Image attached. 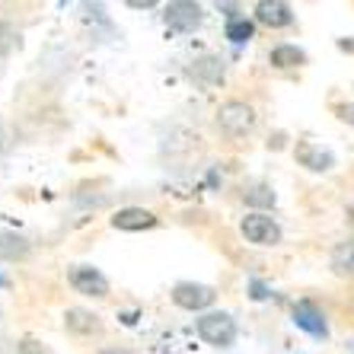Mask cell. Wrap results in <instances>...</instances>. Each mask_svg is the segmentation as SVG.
<instances>
[{
	"instance_id": "4",
	"label": "cell",
	"mask_w": 354,
	"mask_h": 354,
	"mask_svg": "<svg viewBox=\"0 0 354 354\" xmlns=\"http://www.w3.org/2000/svg\"><path fill=\"white\" fill-rule=\"evenodd\" d=\"M214 300H217L214 288L198 284V281H179L173 288V304L182 306V310H189V313H201V310H207Z\"/></svg>"
},
{
	"instance_id": "22",
	"label": "cell",
	"mask_w": 354,
	"mask_h": 354,
	"mask_svg": "<svg viewBox=\"0 0 354 354\" xmlns=\"http://www.w3.org/2000/svg\"><path fill=\"white\" fill-rule=\"evenodd\" d=\"M32 345H35L32 338H26L23 345H19V351H23V354H41V351H39V348H32Z\"/></svg>"
},
{
	"instance_id": "3",
	"label": "cell",
	"mask_w": 354,
	"mask_h": 354,
	"mask_svg": "<svg viewBox=\"0 0 354 354\" xmlns=\"http://www.w3.org/2000/svg\"><path fill=\"white\" fill-rule=\"evenodd\" d=\"M239 230H243V236H246L249 243H256V246H278L281 243L278 221L268 217V214H262V211H252V214L243 217Z\"/></svg>"
},
{
	"instance_id": "6",
	"label": "cell",
	"mask_w": 354,
	"mask_h": 354,
	"mask_svg": "<svg viewBox=\"0 0 354 354\" xmlns=\"http://www.w3.org/2000/svg\"><path fill=\"white\" fill-rule=\"evenodd\" d=\"M67 281L83 297H109V278L93 265H74L67 272Z\"/></svg>"
},
{
	"instance_id": "9",
	"label": "cell",
	"mask_w": 354,
	"mask_h": 354,
	"mask_svg": "<svg viewBox=\"0 0 354 354\" xmlns=\"http://www.w3.org/2000/svg\"><path fill=\"white\" fill-rule=\"evenodd\" d=\"M160 223V217L153 211H144V207H122L112 214V227L122 233H140V230H153Z\"/></svg>"
},
{
	"instance_id": "19",
	"label": "cell",
	"mask_w": 354,
	"mask_h": 354,
	"mask_svg": "<svg viewBox=\"0 0 354 354\" xmlns=\"http://www.w3.org/2000/svg\"><path fill=\"white\" fill-rule=\"evenodd\" d=\"M249 290H252V300H265V297H272V290L265 288L262 281H256V278L249 281Z\"/></svg>"
},
{
	"instance_id": "23",
	"label": "cell",
	"mask_w": 354,
	"mask_h": 354,
	"mask_svg": "<svg viewBox=\"0 0 354 354\" xmlns=\"http://www.w3.org/2000/svg\"><path fill=\"white\" fill-rule=\"evenodd\" d=\"M338 48L348 51V55H354V39H338Z\"/></svg>"
},
{
	"instance_id": "7",
	"label": "cell",
	"mask_w": 354,
	"mask_h": 354,
	"mask_svg": "<svg viewBox=\"0 0 354 354\" xmlns=\"http://www.w3.org/2000/svg\"><path fill=\"white\" fill-rule=\"evenodd\" d=\"M294 157L300 166H306L310 173H329L332 166H335V153L329 147H322V144H313V140H300L294 150Z\"/></svg>"
},
{
	"instance_id": "24",
	"label": "cell",
	"mask_w": 354,
	"mask_h": 354,
	"mask_svg": "<svg viewBox=\"0 0 354 354\" xmlns=\"http://www.w3.org/2000/svg\"><path fill=\"white\" fill-rule=\"evenodd\" d=\"M128 7H134V10H150V7H153V0H131Z\"/></svg>"
},
{
	"instance_id": "16",
	"label": "cell",
	"mask_w": 354,
	"mask_h": 354,
	"mask_svg": "<svg viewBox=\"0 0 354 354\" xmlns=\"http://www.w3.org/2000/svg\"><path fill=\"white\" fill-rule=\"evenodd\" d=\"M252 32H256V26H252V19L246 17H236L227 23V39L233 41V45H243V41L252 39Z\"/></svg>"
},
{
	"instance_id": "14",
	"label": "cell",
	"mask_w": 354,
	"mask_h": 354,
	"mask_svg": "<svg viewBox=\"0 0 354 354\" xmlns=\"http://www.w3.org/2000/svg\"><path fill=\"white\" fill-rule=\"evenodd\" d=\"M332 268H335L338 274L354 278V239H345V243H338V246L332 249Z\"/></svg>"
},
{
	"instance_id": "20",
	"label": "cell",
	"mask_w": 354,
	"mask_h": 354,
	"mask_svg": "<svg viewBox=\"0 0 354 354\" xmlns=\"http://www.w3.org/2000/svg\"><path fill=\"white\" fill-rule=\"evenodd\" d=\"M335 112H338V118H342V122H351L354 124V106H335Z\"/></svg>"
},
{
	"instance_id": "8",
	"label": "cell",
	"mask_w": 354,
	"mask_h": 354,
	"mask_svg": "<svg viewBox=\"0 0 354 354\" xmlns=\"http://www.w3.org/2000/svg\"><path fill=\"white\" fill-rule=\"evenodd\" d=\"M294 326L297 329H304L306 335H313V338L329 335V322H326V316H322L319 306L310 304V300H300V304L294 306Z\"/></svg>"
},
{
	"instance_id": "11",
	"label": "cell",
	"mask_w": 354,
	"mask_h": 354,
	"mask_svg": "<svg viewBox=\"0 0 354 354\" xmlns=\"http://www.w3.org/2000/svg\"><path fill=\"white\" fill-rule=\"evenodd\" d=\"M189 77L201 86H217V83H223V61L217 55H201L192 61Z\"/></svg>"
},
{
	"instance_id": "17",
	"label": "cell",
	"mask_w": 354,
	"mask_h": 354,
	"mask_svg": "<svg viewBox=\"0 0 354 354\" xmlns=\"http://www.w3.org/2000/svg\"><path fill=\"white\" fill-rule=\"evenodd\" d=\"M243 198H246V205H252V207H272L274 205V192L268 189V185H252V189L243 192Z\"/></svg>"
},
{
	"instance_id": "10",
	"label": "cell",
	"mask_w": 354,
	"mask_h": 354,
	"mask_svg": "<svg viewBox=\"0 0 354 354\" xmlns=\"http://www.w3.org/2000/svg\"><path fill=\"white\" fill-rule=\"evenodd\" d=\"M256 19L268 29H284L294 23V10L284 0H262V3H256Z\"/></svg>"
},
{
	"instance_id": "12",
	"label": "cell",
	"mask_w": 354,
	"mask_h": 354,
	"mask_svg": "<svg viewBox=\"0 0 354 354\" xmlns=\"http://www.w3.org/2000/svg\"><path fill=\"white\" fill-rule=\"evenodd\" d=\"M64 326H67L71 332H77V335H93V332L102 329L99 316H96V313H86V310H80V306L67 310V313H64Z\"/></svg>"
},
{
	"instance_id": "21",
	"label": "cell",
	"mask_w": 354,
	"mask_h": 354,
	"mask_svg": "<svg viewBox=\"0 0 354 354\" xmlns=\"http://www.w3.org/2000/svg\"><path fill=\"white\" fill-rule=\"evenodd\" d=\"M99 354H138V351H131V348H122V345H106V348H99Z\"/></svg>"
},
{
	"instance_id": "2",
	"label": "cell",
	"mask_w": 354,
	"mask_h": 354,
	"mask_svg": "<svg viewBox=\"0 0 354 354\" xmlns=\"http://www.w3.org/2000/svg\"><path fill=\"white\" fill-rule=\"evenodd\" d=\"M198 338L214 348H230L236 342V319L230 313H205L195 322Z\"/></svg>"
},
{
	"instance_id": "26",
	"label": "cell",
	"mask_w": 354,
	"mask_h": 354,
	"mask_svg": "<svg viewBox=\"0 0 354 354\" xmlns=\"http://www.w3.org/2000/svg\"><path fill=\"white\" fill-rule=\"evenodd\" d=\"M3 284H7V281H3V278H0V288H3Z\"/></svg>"
},
{
	"instance_id": "13",
	"label": "cell",
	"mask_w": 354,
	"mask_h": 354,
	"mask_svg": "<svg viewBox=\"0 0 354 354\" xmlns=\"http://www.w3.org/2000/svg\"><path fill=\"white\" fill-rule=\"evenodd\" d=\"M29 256V239L19 233H0V259L7 262H19Z\"/></svg>"
},
{
	"instance_id": "15",
	"label": "cell",
	"mask_w": 354,
	"mask_h": 354,
	"mask_svg": "<svg viewBox=\"0 0 354 354\" xmlns=\"http://www.w3.org/2000/svg\"><path fill=\"white\" fill-rule=\"evenodd\" d=\"M306 61V51L297 48V45H278L272 48V64L281 67V71H288V67H300Z\"/></svg>"
},
{
	"instance_id": "5",
	"label": "cell",
	"mask_w": 354,
	"mask_h": 354,
	"mask_svg": "<svg viewBox=\"0 0 354 354\" xmlns=\"http://www.w3.org/2000/svg\"><path fill=\"white\" fill-rule=\"evenodd\" d=\"M163 23L173 32H195L198 26H201V7L192 3V0H173L163 10Z\"/></svg>"
},
{
	"instance_id": "18",
	"label": "cell",
	"mask_w": 354,
	"mask_h": 354,
	"mask_svg": "<svg viewBox=\"0 0 354 354\" xmlns=\"http://www.w3.org/2000/svg\"><path fill=\"white\" fill-rule=\"evenodd\" d=\"M17 45H19V32L10 23H0V58H3V55H10Z\"/></svg>"
},
{
	"instance_id": "1",
	"label": "cell",
	"mask_w": 354,
	"mask_h": 354,
	"mask_svg": "<svg viewBox=\"0 0 354 354\" xmlns=\"http://www.w3.org/2000/svg\"><path fill=\"white\" fill-rule=\"evenodd\" d=\"M217 124L227 138H246L256 128V109L249 102H239V99H227L217 109Z\"/></svg>"
},
{
	"instance_id": "25",
	"label": "cell",
	"mask_w": 354,
	"mask_h": 354,
	"mask_svg": "<svg viewBox=\"0 0 354 354\" xmlns=\"http://www.w3.org/2000/svg\"><path fill=\"white\" fill-rule=\"evenodd\" d=\"M348 354H354V338H348Z\"/></svg>"
}]
</instances>
